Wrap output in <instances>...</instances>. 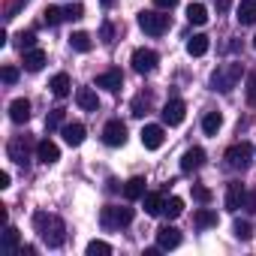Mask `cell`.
Segmentation results:
<instances>
[{
	"instance_id": "2",
	"label": "cell",
	"mask_w": 256,
	"mask_h": 256,
	"mask_svg": "<svg viewBox=\"0 0 256 256\" xmlns=\"http://www.w3.org/2000/svg\"><path fill=\"white\" fill-rule=\"evenodd\" d=\"M241 76H244V66L241 64H223V66H217L211 72V88L220 90V94H229L241 82Z\"/></svg>"
},
{
	"instance_id": "13",
	"label": "cell",
	"mask_w": 256,
	"mask_h": 256,
	"mask_svg": "<svg viewBox=\"0 0 256 256\" xmlns=\"http://www.w3.org/2000/svg\"><path fill=\"white\" fill-rule=\"evenodd\" d=\"M120 84H124V72H120V70H106V72L96 76V88H106V90H112V94H118Z\"/></svg>"
},
{
	"instance_id": "46",
	"label": "cell",
	"mask_w": 256,
	"mask_h": 256,
	"mask_svg": "<svg viewBox=\"0 0 256 256\" xmlns=\"http://www.w3.org/2000/svg\"><path fill=\"white\" fill-rule=\"evenodd\" d=\"M100 4H102V6H114V0H100Z\"/></svg>"
},
{
	"instance_id": "37",
	"label": "cell",
	"mask_w": 256,
	"mask_h": 256,
	"mask_svg": "<svg viewBox=\"0 0 256 256\" xmlns=\"http://www.w3.org/2000/svg\"><path fill=\"white\" fill-rule=\"evenodd\" d=\"M148 108H151V96H136V100H133V114H136V118L148 114Z\"/></svg>"
},
{
	"instance_id": "3",
	"label": "cell",
	"mask_w": 256,
	"mask_h": 256,
	"mask_svg": "<svg viewBox=\"0 0 256 256\" xmlns=\"http://www.w3.org/2000/svg\"><path fill=\"white\" fill-rule=\"evenodd\" d=\"M169 24H172V16L166 10H145V12H139V28L145 34H151V36H163L169 30Z\"/></svg>"
},
{
	"instance_id": "29",
	"label": "cell",
	"mask_w": 256,
	"mask_h": 256,
	"mask_svg": "<svg viewBox=\"0 0 256 256\" xmlns=\"http://www.w3.org/2000/svg\"><path fill=\"white\" fill-rule=\"evenodd\" d=\"M163 214H166L169 220H175V217H181V214H184V199H178V196H172V199H166V205H163Z\"/></svg>"
},
{
	"instance_id": "5",
	"label": "cell",
	"mask_w": 256,
	"mask_h": 256,
	"mask_svg": "<svg viewBox=\"0 0 256 256\" xmlns=\"http://www.w3.org/2000/svg\"><path fill=\"white\" fill-rule=\"evenodd\" d=\"M250 160H253V145L250 142H235V145L226 148V163L232 169H247Z\"/></svg>"
},
{
	"instance_id": "31",
	"label": "cell",
	"mask_w": 256,
	"mask_h": 256,
	"mask_svg": "<svg viewBox=\"0 0 256 256\" xmlns=\"http://www.w3.org/2000/svg\"><path fill=\"white\" fill-rule=\"evenodd\" d=\"M232 232H235L238 241H250V238H253V226H250V220H235Z\"/></svg>"
},
{
	"instance_id": "8",
	"label": "cell",
	"mask_w": 256,
	"mask_h": 256,
	"mask_svg": "<svg viewBox=\"0 0 256 256\" xmlns=\"http://www.w3.org/2000/svg\"><path fill=\"white\" fill-rule=\"evenodd\" d=\"M102 142H106L108 148H120V145L126 142V126H124L120 120H108V124L102 126Z\"/></svg>"
},
{
	"instance_id": "4",
	"label": "cell",
	"mask_w": 256,
	"mask_h": 256,
	"mask_svg": "<svg viewBox=\"0 0 256 256\" xmlns=\"http://www.w3.org/2000/svg\"><path fill=\"white\" fill-rule=\"evenodd\" d=\"M30 148H34L30 136H12V139H10V145H6V154H10V160H12V163L28 166V163H30Z\"/></svg>"
},
{
	"instance_id": "38",
	"label": "cell",
	"mask_w": 256,
	"mask_h": 256,
	"mask_svg": "<svg viewBox=\"0 0 256 256\" xmlns=\"http://www.w3.org/2000/svg\"><path fill=\"white\" fill-rule=\"evenodd\" d=\"M193 199L202 202V205H208V202H211V190L202 187V184H193Z\"/></svg>"
},
{
	"instance_id": "41",
	"label": "cell",
	"mask_w": 256,
	"mask_h": 256,
	"mask_svg": "<svg viewBox=\"0 0 256 256\" xmlns=\"http://www.w3.org/2000/svg\"><path fill=\"white\" fill-rule=\"evenodd\" d=\"M244 208L256 214V190H247V196H244Z\"/></svg>"
},
{
	"instance_id": "16",
	"label": "cell",
	"mask_w": 256,
	"mask_h": 256,
	"mask_svg": "<svg viewBox=\"0 0 256 256\" xmlns=\"http://www.w3.org/2000/svg\"><path fill=\"white\" fill-rule=\"evenodd\" d=\"M244 196H247L244 184H241V181H232V184L226 187V208H229V211H238V208L244 205Z\"/></svg>"
},
{
	"instance_id": "17",
	"label": "cell",
	"mask_w": 256,
	"mask_h": 256,
	"mask_svg": "<svg viewBox=\"0 0 256 256\" xmlns=\"http://www.w3.org/2000/svg\"><path fill=\"white\" fill-rule=\"evenodd\" d=\"M157 244H160L163 250H175V247L181 244V232H178L175 226H160V229H157Z\"/></svg>"
},
{
	"instance_id": "45",
	"label": "cell",
	"mask_w": 256,
	"mask_h": 256,
	"mask_svg": "<svg viewBox=\"0 0 256 256\" xmlns=\"http://www.w3.org/2000/svg\"><path fill=\"white\" fill-rule=\"evenodd\" d=\"M10 181H12V178H10V172H0V187L6 190V187H10Z\"/></svg>"
},
{
	"instance_id": "7",
	"label": "cell",
	"mask_w": 256,
	"mask_h": 256,
	"mask_svg": "<svg viewBox=\"0 0 256 256\" xmlns=\"http://www.w3.org/2000/svg\"><path fill=\"white\" fill-rule=\"evenodd\" d=\"M157 64H160L157 52H151V48H136V52H133V70H136L139 76L154 72V70H157Z\"/></svg>"
},
{
	"instance_id": "25",
	"label": "cell",
	"mask_w": 256,
	"mask_h": 256,
	"mask_svg": "<svg viewBox=\"0 0 256 256\" xmlns=\"http://www.w3.org/2000/svg\"><path fill=\"white\" fill-rule=\"evenodd\" d=\"M48 88H52V94H54L58 100H64V96H70V88H72V84H70V76H66V72H58V76L48 82Z\"/></svg>"
},
{
	"instance_id": "44",
	"label": "cell",
	"mask_w": 256,
	"mask_h": 256,
	"mask_svg": "<svg viewBox=\"0 0 256 256\" xmlns=\"http://www.w3.org/2000/svg\"><path fill=\"white\" fill-rule=\"evenodd\" d=\"M229 6H232V0H217V12H220V16L229 12Z\"/></svg>"
},
{
	"instance_id": "15",
	"label": "cell",
	"mask_w": 256,
	"mask_h": 256,
	"mask_svg": "<svg viewBox=\"0 0 256 256\" xmlns=\"http://www.w3.org/2000/svg\"><path fill=\"white\" fill-rule=\"evenodd\" d=\"M202 163H205V151L202 148H187L184 157H181V172H196V169H202Z\"/></svg>"
},
{
	"instance_id": "30",
	"label": "cell",
	"mask_w": 256,
	"mask_h": 256,
	"mask_svg": "<svg viewBox=\"0 0 256 256\" xmlns=\"http://www.w3.org/2000/svg\"><path fill=\"white\" fill-rule=\"evenodd\" d=\"M70 46H72L76 52H90V46H94V42H90V36H88L84 30H78V34H72V36H70Z\"/></svg>"
},
{
	"instance_id": "14",
	"label": "cell",
	"mask_w": 256,
	"mask_h": 256,
	"mask_svg": "<svg viewBox=\"0 0 256 256\" xmlns=\"http://www.w3.org/2000/svg\"><path fill=\"white\" fill-rule=\"evenodd\" d=\"M18 250H22V232H18L16 226H6L4 244H0V253H4V256H12V253H18Z\"/></svg>"
},
{
	"instance_id": "26",
	"label": "cell",
	"mask_w": 256,
	"mask_h": 256,
	"mask_svg": "<svg viewBox=\"0 0 256 256\" xmlns=\"http://www.w3.org/2000/svg\"><path fill=\"white\" fill-rule=\"evenodd\" d=\"M193 223H196L199 229H211V226L220 223V217H217V211H211V208H199V211L193 214Z\"/></svg>"
},
{
	"instance_id": "24",
	"label": "cell",
	"mask_w": 256,
	"mask_h": 256,
	"mask_svg": "<svg viewBox=\"0 0 256 256\" xmlns=\"http://www.w3.org/2000/svg\"><path fill=\"white\" fill-rule=\"evenodd\" d=\"M124 196L130 199V202L142 199V196H145V178H139V175H136V178H130V181L124 184Z\"/></svg>"
},
{
	"instance_id": "35",
	"label": "cell",
	"mask_w": 256,
	"mask_h": 256,
	"mask_svg": "<svg viewBox=\"0 0 256 256\" xmlns=\"http://www.w3.org/2000/svg\"><path fill=\"white\" fill-rule=\"evenodd\" d=\"M16 40H18V48H22V52H30V48H36V34H34V30H28V34H18Z\"/></svg>"
},
{
	"instance_id": "18",
	"label": "cell",
	"mask_w": 256,
	"mask_h": 256,
	"mask_svg": "<svg viewBox=\"0 0 256 256\" xmlns=\"http://www.w3.org/2000/svg\"><path fill=\"white\" fill-rule=\"evenodd\" d=\"M10 118H12L16 124H28V120H30V102H28L24 96L12 100V102H10Z\"/></svg>"
},
{
	"instance_id": "12",
	"label": "cell",
	"mask_w": 256,
	"mask_h": 256,
	"mask_svg": "<svg viewBox=\"0 0 256 256\" xmlns=\"http://www.w3.org/2000/svg\"><path fill=\"white\" fill-rule=\"evenodd\" d=\"M36 160L46 163V166H52V163L60 160V148H58L52 139H42V142H36Z\"/></svg>"
},
{
	"instance_id": "9",
	"label": "cell",
	"mask_w": 256,
	"mask_h": 256,
	"mask_svg": "<svg viewBox=\"0 0 256 256\" xmlns=\"http://www.w3.org/2000/svg\"><path fill=\"white\" fill-rule=\"evenodd\" d=\"M163 139H166V133H163L160 124H145V126H142V145H145L148 151H157V148L163 145Z\"/></svg>"
},
{
	"instance_id": "40",
	"label": "cell",
	"mask_w": 256,
	"mask_h": 256,
	"mask_svg": "<svg viewBox=\"0 0 256 256\" xmlns=\"http://www.w3.org/2000/svg\"><path fill=\"white\" fill-rule=\"evenodd\" d=\"M247 100L256 106V76H247Z\"/></svg>"
},
{
	"instance_id": "42",
	"label": "cell",
	"mask_w": 256,
	"mask_h": 256,
	"mask_svg": "<svg viewBox=\"0 0 256 256\" xmlns=\"http://www.w3.org/2000/svg\"><path fill=\"white\" fill-rule=\"evenodd\" d=\"M154 6H157V10H166V12H172V10L178 6V0H154Z\"/></svg>"
},
{
	"instance_id": "22",
	"label": "cell",
	"mask_w": 256,
	"mask_h": 256,
	"mask_svg": "<svg viewBox=\"0 0 256 256\" xmlns=\"http://www.w3.org/2000/svg\"><path fill=\"white\" fill-rule=\"evenodd\" d=\"M142 202H145V214L157 217V214H163L166 196H163V193H145V196H142Z\"/></svg>"
},
{
	"instance_id": "36",
	"label": "cell",
	"mask_w": 256,
	"mask_h": 256,
	"mask_svg": "<svg viewBox=\"0 0 256 256\" xmlns=\"http://www.w3.org/2000/svg\"><path fill=\"white\" fill-rule=\"evenodd\" d=\"M84 16V6L82 4H70V6H64V18L66 22H78Z\"/></svg>"
},
{
	"instance_id": "33",
	"label": "cell",
	"mask_w": 256,
	"mask_h": 256,
	"mask_svg": "<svg viewBox=\"0 0 256 256\" xmlns=\"http://www.w3.org/2000/svg\"><path fill=\"white\" fill-rule=\"evenodd\" d=\"M60 124H64V108H52V112H48V118H46V130L52 133V130H58Z\"/></svg>"
},
{
	"instance_id": "39",
	"label": "cell",
	"mask_w": 256,
	"mask_h": 256,
	"mask_svg": "<svg viewBox=\"0 0 256 256\" xmlns=\"http://www.w3.org/2000/svg\"><path fill=\"white\" fill-rule=\"evenodd\" d=\"M0 76H4L6 84H16V82H18V70H16V66H4V72H0Z\"/></svg>"
},
{
	"instance_id": "27",
	"label": "cell",
	"mask_w": 256,
	"mask_h": 256,
	"mask_svg": "<svg viewBox=\"0 0 256 256\" xmlns=\"http://www.w3.org/2000/svg\"><path fill=\"white\" fill-rule=\"evenodd\" d=\"M220 126H223V114H220V112H208V114L202 118V130H205V136H217Z\"/></svg>"
},
{
	"instance_id": "28",
	"label": "cell",
	"mask_w": 256,
	"mask_h": 256,
	"mask_svg": "<svg viewBox=\"0 0 256 256\" xmlns=\"http://www.w3.org/2000/svg\"><path fill=\"white\" fill-rule=\"evenodd\" d=\"M187 18H190V24H199L202 28L208 22V6L205 4H190L187 6Z\"/></svg>"
},
{
	"instance_id": "21",
	"label": "cell",
	"mask_w": 256,
	"mask_h": 256,
	"mask_svg": "<svg viewBox=\"0 0 256 256\" xmlns=\"http://www.w3.org/2000/svg\"><path fill=\"white\" fill-rule=\"evenodd\" d=\"M42 66H46V52H42V48L24 52V70H28V72H40Z\"/></svg>"
},
{
	"instance_id": "34",
	"label": "cell",
	"mask_w": 256,
	"mask_h": 256,
	"mask_svg": "<svg viewBox=\"0 0 256 256\" xmlns=\"http://www.w3.org/2000/svg\"><path fill=\"white\" fill-rule=\"evenodd\" d=\"M42 18H46V24H52V28L60 24V22H66V18H64V10H58V6H48V10L42 12Z\"/></svg>"
},
{
	"instance_id": "1",
	"label": "cell",
	"mask_w": 256,
	"mask_h": 256,
	"mask_svg": "<svg viewBox=\"0 0 256 256\" xmlns=\"http://www.w3.org/2000/svg\"><path fill=\"white\" fill-rule=\"evenodd\" d=\"M34 229H36V235L42 238L46 247H64V241H66V223L58 214L36 211L34 214Z\"/></svg>"
},
{
	"instance_id": "23",
	"label": "cell",
	"mask_w": 256,
	"mask_h": 256,
	"mask_svg": "<svg viewBox=\"0 0 256 256\" xmlns=\"http://www.w3.org/2000/svg\"><path fill=\"white\" fill-rule=\"evenodd\" d=\"M238 22L244 28L256 24V0H241V4H238Z\"/></svg>"
},
{
	"instance_id": "32",
	"label": "cell",
	"mask_w": 256,
	"mask_h": 256,
	"mask_svg": "<svg viewBox=\"0 0 256 256\" xmlns=\"http://www.w3.org/2000/svg\"><path fill=\"white\" fill-rule=\"evenodd\" d=\"M108 253H112V244H106V241H96L94 238L88 244V256H108Z\"/></svg>"
},
{
	"instance_id": "10",
	"label": "cell",
	"mask_w": 256,
	"mask_h": 256,
	"mask_svg": "<svg viewBox=\"0 0 256 256\" xmlns=\"http://www.w3.org/2000/svg\"><path fill=\"white\" fill-rule=\"evenodd\" d=\"M163 124H169V126H178L181 120H184V114H187V106L181 102V100H169L166 106H163Z\"/></svg>"
},
{
	"instance_id": "47",
	"label": "cell",
	"mask_w": 256,
	"mask_h": 256,
	"mask_svg": "<svg viewBox=\"0 0 256 256\" xmlns=\"http://www.w3.org/2000/svg\"><path fill=\"white\" fill-rule=\"evenodd\" d=\"M253 48H256V36H253Z\"/></svg>"
},
{
	"instance_id": "20",
	"label": "cell",
	"mask_w": 256,
	"mask_h": 256,
	"mask_svg": "<svg viewBox=\"0 0 256 256\" xmlns=\"http://www.w3.org/2000/svg\"><path fill=\"white\" fill-rule=\"evenodd\" d=\"M208 48H211V40L205 34H196V36L187 40V54H193V58H202Z\"/></svg>"
},
{
	"instance_id": "6",
	"label": "cell",
	"mask_w": 256,
	"mask_h": 256,
	"mask_svg": "<svg viewBox=\"0 0 256 256\" xmlns=\"http://www.w3.org/2000/svg\"><path fill=\"white\" fill-rule=\"evenodd\" d=\"M100 220H102V226H106V229H120V226H126V223L133 220V208H118V205H108V208H102Z\"/></svg>"
},
{
	"instance_id": "43",
	"label": "cell",
	"mask_w": 256,
	"mask_h": 256,
	"mask_svg": "<svg viewBox=\"0 0 256 256\" xmlns=\"http://www.w3.org/2000/svg\"><path fill=\"white\" fill-rule=\"evenodd\" d=\"M100 36H102V42H112V36H114V28H112V24L106 22V24L100 28Z\"/></svg>"
},
{
	"instance_id": "19",
	"label": "cell",
	"mask_w": 256,
	"mask_h": 256,
	"mask_svg": "<svg viewBox=\"0 0 256 256\" xmlns=\"http://www.w3.org/2000/svg\"><path fill=\"white\" fill-rule=\"evenodd\" d=\"M76 102H78L84 112H96V108H100V100H96L94 88H78V90H76Z\"/></svg>"
},
{
	"instance_id": "11",
	"label": "cell",
	"mask_w": 256,
	"mask_h": 256,
	"mask_svg": "<svg viewBox=\"0 0 256 256\" xmlns=\"http://www.w3.org/2000/svg\"><path fill=\"white\" fill-rule=\"evenodd\" d=\"M84 124H78V120H72V124H64L60 126V136H64V142L66 145H72V148H78L82 142H84Z\"/></svg>"
}]
</instances>
